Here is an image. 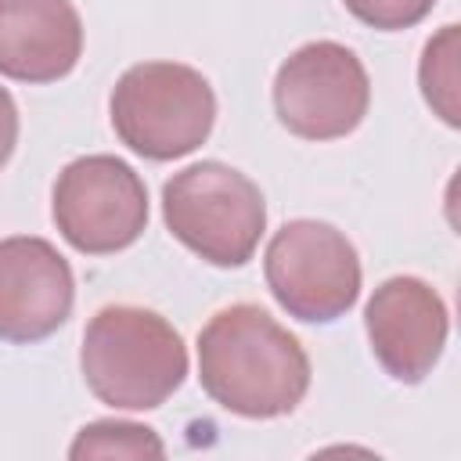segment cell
<instances>
[{
	"label": "cell",
	"mask_w": 461,
	"mask_h": 461,
	"mask_svg": "<svg viewBox=\"0 0 461 461\" xmlns=\"http://www.w3.org/2000/svg\"><path fill=\"white\" fill-rule=\"evenodd\" d=\"M198 382L238 418H285L310 389V357L263 306L234 303L198 331Z\"/></svg>",
	"instance_id": "6da1fadb"
},
{
	"label": "cell",
	"mask_w": 461,
	"mask_h": 461,
	"mask_svg": "<svg viewBox=\"0 0 461 461\" xmlns=\"http://www.w3.org/2000/svg\"><path fill=\"white\" fill-rule=\"evenodd\" d=\"M86 389L115 411H155L187 378V346L155 310L115 303L101 306L79 346Z\"/></svg>",
	"instance_id": "7a4b0ae2"
},
{
	"label": "cell",
	"mask_w": 461,
	"mask_h": 461,
	"mask_svg": "<svg viewBox=\"0 0 461 461\" xmlns=\"http://www.w3.org/2000/svg\"><path fill=\"white\" fill-rule=\"evenodd\" d=\"M115 137L148 162H173L202 148L216 122L209 79L184 61H137L108 97Z\"/></svg>",
	"instance_id": "3957f363"
},
{
	"label": "cell",
	"mask_w": 461,
	"mask_h": 461,
	"mask_svg": "<svg viewBox=\"0 0 461 461\" xmlns=\"http://www.w3.org/2000/svg\"><path fill=\"white\" fill-rule=\"evenodd\" d=\"M166 230L212 267H245L267 230V202L241 169L205 158L162 184Z\"/></svg>",
	"instance_id": "277c9868"
},
{
	"label": "cell",
	"mask_w": 461,
	"mask_h": 461,
	"mask_svg": "<svg viewBox=\"0 0 461 461\" xmlns=\"http://www.w3.org/2000/svg\"><path fill=\"white\" fill-rule=\"evenodd\" d=\"M263 274L274 303L303 324H331L360 299V256L353 241L324 220H288L274 230Z\"/></svg>",
	"instance_id": "5b68a950"
},
{
	"label": "cell",
	"mask_w": 461,
	"mask_h": 461,
	"mask_svg": "<svg viewBox=\"0 0 461 461\" xmlns=\"http://www.w3.org/2000/svg\"><path fill=\"white\" fill-rule=\"evenodd\" d=\"M50 216L76 252L112 256L144 234L148 187L130 162L115 155H83L58 173Z\"/></svg>",
	"instance_id": "8992f818"
},
{
	"label": "cell",
	"mask_w": 461,
	"mask_h": 461,
	"mask_svg": "<svg viewBox=\"0 0 461 461\" xmlns=\"http://www.w3.org/2000/svg\"><path fill=\"white\" fill-rule=\"evenodd\" d=\"M371 104V79L357 50L313 40L292 50L274 76L277 122L303 140L349 137Z\"/></svg>",
	"instance_id": "52a82bcc"
},
{
	"label": "cell",
	"mask_w": 461,
	"mask_h": 461,
	"mask_svg": "<svg viewBox=\"0 0 461 461\" xmlns=\"http://www.w3.org/2000/svg\"><path fill=\"white\" fill-rule=\"evenodd\" d=\"M364 331L382 371L403 385H418L443 357L450 313L425 277L396 274L371 292L364 306Z\"/></svg>",
	"instance_id": "ba28073f"
},
{
	"label": "cell",
	"mask_w": 461,
	"mask_h": 461,
	"mask_svg": "<svg viewBox=\"0 0 461 461\" xmlns=\"http://www.w3.org/2000/svg\"><path fill=\"white\" fill-rule=\"evenodd\" d=\"M72 303V267L47 238H0V342L32 346L50 339L68 321Z\"/></svg>",
	"instance_id": "9c48e42d"
},
{
	"label": "cell",
	"mask_w": 461,
	"mask_h": 461,
	"mask_svg": "<svg viewBox=\"0 0 461 461\" xmlns=\"http://www.w3.org/2000/svg\"><path fill=\"white\" fill-rule=\"evenodd\" d=\"M83 58V18L72 0H0V76L58 83Z\"/></svg>",
	"instance_id": "30bf717a"
},
{
	"label": "cell",
	"mask_w": 461,
	"mask_h": 461,
	"mask_svg": "<svg viewBox=\"0 0 461 461\" xmlns=\"http://www.w3.org/2000/svg\"><path fill=\"white\" fill-rule=\"evenodd\" d=\"M68 457L72 461H83V457H166V443L158 439L155 429H148L140 421L101 418L76 432Z\"/></svg>",
	"instance_id": "8fae6325"
},
{
	"label": "cell",
	"mask_w": 461,
	"mask_h": 461,
	"mask_svg": "<svg viewBox=\"0 0 461 461\" xmlns=\"http://www.w3.org/2000/svg\"><path fill=\"white\" fill-rule=\"evenodd\" d=\"M418 83L429 108L447 122L457 126V25H443L421 50Z\"/></svg>",
	"instance_id": "7c38bea8"
},
{
	"label": "cell",
	"mask_w": 461,
	"mask_h": 461,
	"mask_svg": "<svg viewBox=\"0 0 461 461\" xmlns=\"http://www.w3.org/2000/svg\"><path fill=\"white\" fill-rule=\"evenodd\" d=\"M342 4L357 22L378 29V32L411 29L421 18H429L436 7V0H342Z\"/></svg>",
	"instance_id": "4fadbf2b"
},
{
	"label": "cell",
	"mask_w": 461,
	"mask_h": 461,
	"mask_svg": "<svg viewBox=\"0 0 461 461\" xmlns=\"http://www.w3.org/2000/svg\"><path fill=\"white\" fill-rule=\"evenodd\" d=\"M14 144H18V104H14V97L0 86V169L11 162Z\"/></svg>",
	"instance_id": "5bb4252c"
}]
</instances>
